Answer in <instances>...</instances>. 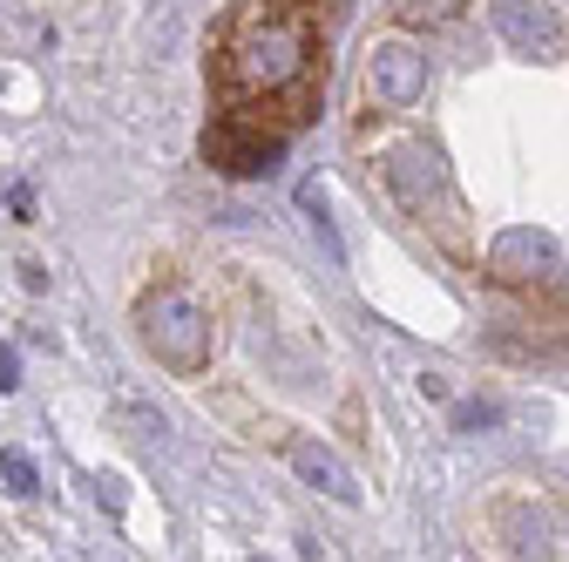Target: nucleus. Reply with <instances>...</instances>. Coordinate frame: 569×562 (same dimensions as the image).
Masks as SVG:
<instances>
[{
	"instance_id": "nucleus-1",
	"label": "nucleus",
	"mask_w": 569,
	"mask_h": 562,
	"mask_svg": "<svg viewBox=\"0 0 569 562\" xmlns=\"http://www.w3.org/2000/svg\"><path fill=\"white\" fill-rule=\"evenodd\" d=\"M218 76L231 89V109L224 116H244V109H292V129L312 122L319 109V34H312V8L299 0H244V14L224 28V61Z\"/></svg>"
},
{
	"instance_id": "nucleus-2",
	"label": "nucleus",
	"mask_w": 569,
	"mask_h": 562,
	"mask_svg": "<svg viewBox=\"0 0 569 562\" xmlns=\"http://www.w3.org/2000/svg\"><path fill=\"white\" fill-rule=\"evenodd\" d=\"M142 345H150L170 373H203L210 367V312L190 292L142 299Z\"/></svg>"
},
{
	"instance_id": "nucleus-3",
	"label": "nucleus",
	"mask_w": 569,
	"mask_h": 562,
	"mask_svg": "<svg viewBox=\"0 0 569 562\" xmlns=\"http://www.w3.org/2000/svg\"><path fill=\"white\" fill-rule=\"evenodd\" d=\"M284 143L292 136H278V129H251V122H218L203 136V157L218 163L224 177H271L284 163Z\"/></svg>"
},
{
	"instance_id": "nucleus-4",
	"label": "nucleus",
	"mask_w": 569,
	"mask_h": 562,
	"mask_svg": "<svg viewBox=\"0 0 569 562\" xmlns=\"http://www.w3.org/2000/svg\"><path fill=\"white\" fill-rule=\"evenodd\" d=\"M427 96V54L407 48V41H387L373 48V68H367V102L380 109H413Z\"/></svg>"
},
{
	"instance_id": "nucleus-5",
	"label": "nucleus",
	"mask_w": 569,
	"mask_h": 562,
	"mask_svg": "<svg viewBox=\"0 0 569 562\" xmlns=\"http://www.w3.org/2000/svg\"><path fill=\"white\" fill-rule=\"evenodd\" d=\"M284 461L299 468V481H312L319 495H332V502H360V488H352V474H346V461L332 454V448H319V441H284Z\"/></svg>"
},
{
	"instance_id": "nucleus-6",
	"label": "nucleus",
	"mask_w": 569,
	"mask_h": 562,
	"mask_svg": "<svg viewBox=\"0 0 569 562\" xmlns=\"http://www.w3.org/2000/svg\"><path fill=\"white\" fill-rule=\"evenodd\" d=\"M0 474H8L14 495H34V488H41V474H34V461H28L21 448H0Z\"/></svg>"
},
{
	"instance_id": "nucleus-7",
	"label": "nucleus",
	"mask_w": 569,
	"mask_h": 562,
	"mask_svg": "<svg viewBox=\"0 0 569 562\" xmlns=\"http://www.w3.org/2000/svg\"><path fill=\"white\" fill-rule=\"evenodd\" d=\"M116 413H122V420H129V428H142V434H136V441H163V413H150V407H136V400H122V407H116Z\"/></svg>"
},
{
	"instance_id": "nucleus-8",
	"label": "nucleus",
	"mask_w": 569,
	"mask_h": 562,
	"mask_svg": "<svg viewBox=\"0 0 569 562\" xmlns=\"http://www.w3.org/2000/svg\"><path fill=\"white\" fill-rule=\"evenodd\" d=\"M21 387V353L14 345H0V393H14Z\"/></svg>"
}]
</instances>
